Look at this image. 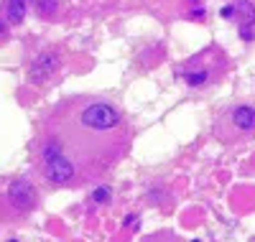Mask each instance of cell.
Here are the masks:
<instances>
[{"label":"cell","instance_id":"30bf717a","mask_svg":"<svg viewBox=\"0 0 255 242\" xmlns=\"http://www.w3.org/2000/svg\"><path fill=\"white\" fill-rule=\"evenodd\" d=\"M220 15H222V18H235V15H238V5H225V8L220 10Z\"/></svg>","mask_w":255,"mask_h":242},{"label":"cell","instance_id":"3957f363","mask_svg":"<svg viewBox=\"0 0 255 242\" xmlns=\"http://www.w3.org/2000/svg\"><path fill=\"white\" fill-rule=\"evenodd\" d=\"M61 69V54L56 49H46V51H41L33 61H31V67H28V79L33 84H46L51 82Z\"/></svg>","mask_w":255,"mask_h":242},{"label":"cell","instance_id":"7a4b0ae2","mask_svg":"<svg viewBox=\"0 0 255 242\" xmlns=\"http://www.w3.org/2000/svg\"><path fill=\"white\" fill-rule=\"evenodd\" d=\"M38 207V191L31 179L13 176L0 184V219H23Z\"/></svg>","mask_w":255,"mask_h":242},{"label":"cell","instance_id":"52a82bcc","mask_svg":"<svg viewBox=\"0 0 255 242\" xmlns=\"http://www.w3.org/2000/svg\"><path fill=\"white\" fill-rule=\"evenodd\" d=\"M56 5H59V0H36V13L41 18H51L56 13Z\"/></svg>","mask_w":255,"mask_h":242},{"label":"cell","instance_id":"7c38bea8","mask_svg":"<svg viewBox=\"0 0 255 242\" xmlns=\"http://www.w3.org/2000/svg\"><path fill=\"white\" fill-rule=\"evenodd\" d=\"M10 242H15V240H10Z\"/></svg>","mask_w":255,"mask_h":242},{"label":"cell","instance_id":"6da1fadb","mask_svg":"<svg viewBox=\"0 0 255 242\" xmlns=\"http://www.w3.org/2000/svg\"><path fill=\"white\" fill-rule=\"evenodd\" d=\"M130 143L120 110L92 95L61 100L44 120L38 148L64 156L77 171V179H100L123 156Z\"/></svg>","mask_w":255,"mask_h":242},{"label":"cell","instance_id":"277c9868","mask_svg":"<svg viewBox=\"0 0 255 242\" xmlns=\"http://www.w3.org/2000/svg\"><path fill=\"white\" fill-rule=\"evenodd\" d=\"M232 122H235V127H240L243 133L255 130V107H250V105L235 107V110H232Z\"/></svg>","mask_w":255,"mask_h":242},{"label":"cell","instance_id":"5b68a950","mask_svg":"<svg viewBox=\"0 0 255 242\" xmlns=\"http://www.w3.org/2000/svg\"><path fill=\"white\" fill-rule=\"evenodd\" d=\"M28 0H5V20L10 26H20L26 18Z\"/></svg>","mask_w":255,"mask_h":242},{"label":"cell","instance_id":"9c48e42d","mask_svg":"<svg viewBox=\"0 0 255 242\" xmlns=\"http://www.w3.org/2000/svg\"><path fill=\"white\" fill-rule=\"evenodd\" d=\"M145 242H176L174 235H153V237H148Z\"/></svg>","mask_w":255,"mask_h":242},{"label":"cell","instance_id":"8992f818","mask_svg":"<svg viewBox=\"0 0 255 242\" xmlns=\"http://www.w3.org/2000/svg\"><path fill=\"white\" fill-rule=\"evenodd\" d=\"M238 13H240V36L248 41L253 36V20H255V10L250 3H238Z\"/></svg>","mask_w":255,"mask_h":242},{"label":"cell","instance_id":"4fadbf2b","mask_svg":"<svg viewBox=\"0 0 255 242\" xmlns=\"http://www.w3.org/2000/svg\"><path fill=\"white\" fill-rule=\"evenodd\" d=\"M194 242H197V240H194Z\"/></svg>","mask_w":255,"mask_h":242},{"label":"cell","instance_id":"ba28073f","mask_svg":"<svg viewBox=\"0 0 255 242\" xmlns=\"http://www.w3.org/2000/svg\"><path fill=\"white\" fill-rule=\"evenodd\" d=\"M95 199H97V202H108V199H110V189H108V186H100V189L95 191Z\"/></svg>","mask_w":255,"mask_h":242},{"label":"cell","instance_id":"8fae6325","mask_svg":"<svg viewBox=\"0 0 255 242\" xmlns=\"http://www.w3.org/2000/svg\"><path fill=\"white\" fill-rule=\"evenodd\" d=\"M5 36H8V26H5V20L0 18V41H5Z\"/></svg>","mask_w":255,"mask_h":242}]
</instances>
